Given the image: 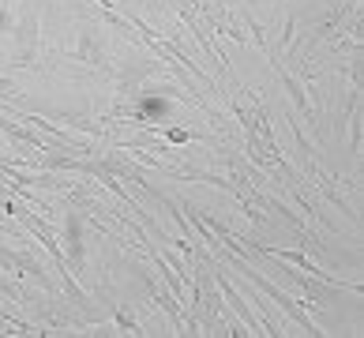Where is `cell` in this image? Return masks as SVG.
I'll return each instance as SVG.
<instances>
[{"instance_id":"obj_1","label":"cell","mask_w":364,"mask_h":338,"mask_svg":"<svg viewBox=\"0 0 364 338\" xmlns=\"http://www.w3.org/2000/svg\"><path fill=\"white\" fill-rule=\"evenodd\" d=\"M233 263H237L240 270H245V278H252V282H255V286H259L263 293H271V301H278L282 308H286V312H289V319H293V323H301V327H304L308 334H323V331H316V323H312V319H308V316H304V308H301V305H296V301H289V297H286V293H282V290H274V286H271V282H263L259 275H252V267H245V263H240V260H237V255H233Z\"/></svg>"}]
</instances>
